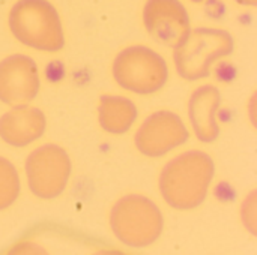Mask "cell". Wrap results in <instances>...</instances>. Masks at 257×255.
I'll return each instance as SVG.
<instances>
[{
	"mask_svg": "<svg viewBox=\"0 0 257 255\" xmlns=\"http://www.w3.org/2000/svg\"><path fill=\"white\" fill-rule=\"evenodd\" d=\"M212 174V159L193 150L167 164L160 177V191L172 207L194 209L205 200Z\"/></svg>",
	"mask_w": 257,
	"mask_h": 255,
	"instance_id": "cell-1",
	"label": "cell"
},
{
	"mask_svg": "<svg viewBox=\"0 0 257 255\" xmlns=\"http://www.w3.org/2000/svg\"><path fill=\"white\" fill-rule=\"evenodd\" d=\"M9 26L20 42L36 50L56 51L63 47L60 18L47 0H20L11 11Z\"/></svg>",
	"mask_w": 257,
	"mask_h": 255,
	"instance_id": "cell-2",
	"label": "cell"
},
{
	"mask_svg": "<svg viewBox=\"0 0 257 255\" xmlns=\"http://www.w3.org/2000/svg\"><path fill=\"white\" fill-rule=\"evenodd\" d=\"M111 230L126 245L143 248L158 239L163 216L158 207L145 197L130 195L119 200L111 210Z\"/></svg>",
	"mask_w": 257,
	"mask_h": 255,
	"instance_id": "cell-3",
	"label": "cell"
},
{
	"mask_svg": "<svg viewBox=\"0 0 257 255\" xmlns=\"http://www.w3.org/2000/svg\"><path fill=\"white\" fill-rule=\"evenodd\" d=\"M175 62L179 74L187 80L206 77L215 60L233 50V39L224 30L199 29L175 47Z\"/></svg>",
	"mask_w": 257,
	"mask_h": 255,
	"instance_id": "cell-4",
	"label": "cell"
},
{
	"mask_svg": "<svg viewBox=\"0 0 257 255\" xmlns=\"http://www.w3.org/2000/svg\"><path fill=\"white\" fill-rule=\"evenodd\" d=\"M113 75L123 89L145 95L164 86L167 66L155 51L146 47H131L116 57Z\"/></svg>",
	"mask_w": 257,
	"mask_h": 255,
	"instance_id": "cell-5",
	"label": "cell"
},
{
	"mask_svg": "<svg viewBox=\"0 0 257 255\" xmlns=\"http://www.w3.org/2000/svg\"><path fill=\"white\" fill-rule=\"evenodd\" d=\"M71 164L63 149L44 146L36 149L26 162L27 182L35 195L50 200L57 197L66 186Z\"/></svg>",
	"mask_w": 257,
	"mask_h": 255,
	"instance_id": "cell-6",
	"label": "cell"
},
{
	"mask_svg": "<svg viewBox=\"0 0 257 255\" xmlns=\"http://www.w3.org/2000/svg\"><path fill=\"white\" fill-rule=\"evenodd\" d=\"M148 32L169 47H178L190 33V20L178 0H148L143 12Z\"/></svg>",
	"mask_w": 257,
	"mask_h": 255,
	"instance_id": "cell-7",
	"label": "cell"
},
{
	"mask_svg": "<svg viewBox=\"0 0 257 255\" xmlns=\"http://www.w3.org/2000/svg\"><path fill=\"white\" fill-rule=\"evenodd\" d=\"M39 90L36 65L26 56L15 54L0 63V99L9 105H26Z\"/></svg>",
	"mask_w": 257,
	"mask_h": 255,
	"instance_id": "cell-8",
	"label": "cell"
},
{
	"mask_svg": "<svg viewBox=\"0 0 257 255\" xmlns=\"http://www.w3.org/2000/svg\"><path fill=\"white\" fill-rule=\"evenodd\" d=\"M188 132L182 120L169 111L151 116L136 134L137 149L148 156H160L182 144Z\"/></svg>",
	"mask_w": 257,
	"mask_h": 255,
	"instance_id": "cell-9",
	"label": "cell"
},
{
	"mask_svg": "<svg viewBox=\"0 0 257 255\" xmlns=\"http://www.w3.org/2000/svg\"><path fill=\"white\" fill-rule=\"evenodd\" d=\"M45 129V117L36 108L20 107L0 120V135L12 146H26L42 135Z\"/></svg>",
	"mask_w": 257,
	"mask_h": 255,
	"instance_id": "cell-10",
	"label": "cell"
},
{
	"mask_svg": "<svg viewBox=\"0 0 257 255\" xmlns=\"http://www.w3.org/2000/svg\"><path fill=\"white\" fill-rule=\"evenodd\" d=\"M220 92L212 86L200 87L190 101V119L196 135L202 141H214L218 135L215 113L220 105Z\"/></svg>",
	"mask_w": 257,
	"mask_h": 255,
	"instance_id": "cell-11",
	"label": "cell"
},
{
	"mask_svg": "<svg viewBox=\"0 0 257 255\" xmlns=\"http://www.w3.org/2000/svg\"><path fill=\"white\" fill-rule=\"evenodd\" d=\"M137 116V110L130 99L119 96H104L99 102V123L113 134L130 129Z\"/></svg>",
	"mask_w": 257,
	"mask_h": 255,
	"instance_id": "cell-12",
	"label": "cell"
},
{
	"mask_svg": "<svg viewBox=\"0 0 257 255\" xmlns=\"http://www.w3.org/2000/svg\"><path fill=\"white\" fill-rule=\"evenodd\" d=\"M18 192L20 180L17 170L8 159L0 158V210L11 206L17 200Z\"/></svg>",
	"mask_w": 257,
	"mask_h": 255,
	"instance_id": "cell-13",
	"label": "cell"
},
{
	"mask_svg": "<svg viewBox=\"0 0 257 255\" xmlns=\"http://www.w3.org/2000/svg\"><path fill=\"white\" fill-rule=\"evenodd\" d=\"M244 222L245 225L254 233L256 230V201H254V194L250 195L248 201L244 204Z\"/></svg>",
	"mask_w": 257,
	"mask_h": 255,
	"instance_id": "cell-14",
	"label": "cell"
},
{
	"mask_svg": "<svg viewBox=\"0 0 257 255\" xmlns=\"http://www.w3.org/2000/svg\"><path fill=\"white\" fill-rule=\"evenodd\" d=\"M238 2L242 5H248V6H254L257 3V0H238Z\"/></svg>",
	"mask_w": 257,
	"mask_h": 255,
	"instance_id": "cell-15",
	"label": "cell"
},
{
	"mask_svg": "<svg viewBox=\"0 0 257 255\" xmlns=\"http://www.w3.org/2000/svg\"><path fill=\"white\" fill-rule=\"evenodd\" d=\"M193 2H206V0H193Z\"/></svg>",
	"mask_w": 257,
	"mask_h": 255,
	"instance_id": "cell-16",
	"label": "cell"
}]
</instances>
